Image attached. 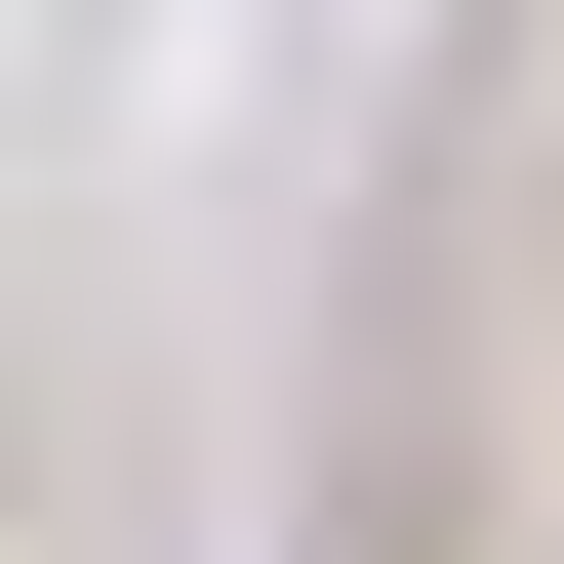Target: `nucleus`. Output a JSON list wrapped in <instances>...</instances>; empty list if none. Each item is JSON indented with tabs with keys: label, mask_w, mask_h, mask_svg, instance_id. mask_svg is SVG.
<instances>
[]
</instances>
